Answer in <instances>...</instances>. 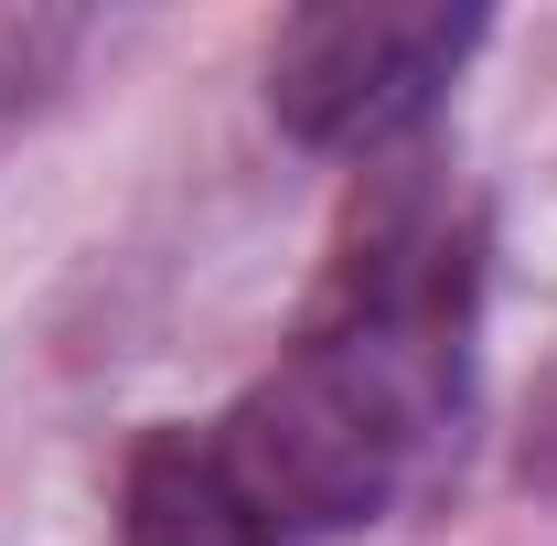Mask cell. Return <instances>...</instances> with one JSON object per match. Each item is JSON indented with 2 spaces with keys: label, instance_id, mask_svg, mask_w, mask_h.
<instances>
[{
  "label": "cell",
  "instance_id": "6da1fadb",
  "mask_svg": "<svg viewBox=\"0 0 557 546\" xmlns=\"http://www.w3.org/2000/svg\"><path fill=\"white\" fill-rule=\"evenodd\" d=\"M483 333V214L440 161H386L311 322L205 418L289 546L397 525L461 472Z\"/></svg>",
  "mask_w": 557,
  "mask_h": 546
},
{
  "label": "cell",
  "instance_id": "7a4b0ae2",
  "mask_svg": "<svg viewBox=\"0 0 557 546\" xmlns=\"http://www.w3.org/2000/svg\"><path fill=\"white\" fill-rule=\"evenodd\" d=\"M483 11H375V0L289 11L269 33V119L333 161H397L483 54Z\"/></svg>",
  "mask_w": 557,
  "mask_h": 546
},
{
  "label": "cell",
  "instance_id": "3957f363",
  "mask_svg": "<svg viewBox=\"0 0 557 546\" xmlns=\"http://www.w3.org/2000/svg\"><path fill=\"white\" fill-rule=\"evenodd\" d=\"M119 546H289V536L236 482L214 429L183 418V429H150L129 450V472H119Z\"/></svg>",
  "mask_w": 557,
  "mask_h": 546
},
{
  "label": "cell",
  "instance_id": "277c9868",
  "mask_svg": "<svg viewBox=\"0 0 557 546\" xmlns=\"http://www.w3.org/2000/svg\"><path fill=\"white\" fill-rule=\"evenodd\" d=\"M515 472H525V493H547V504H557V364L536 375V397H525V429H515Z\"/></svg>",
  "mask_w": 557,
  "mask_h": 546
}]
</instances>
